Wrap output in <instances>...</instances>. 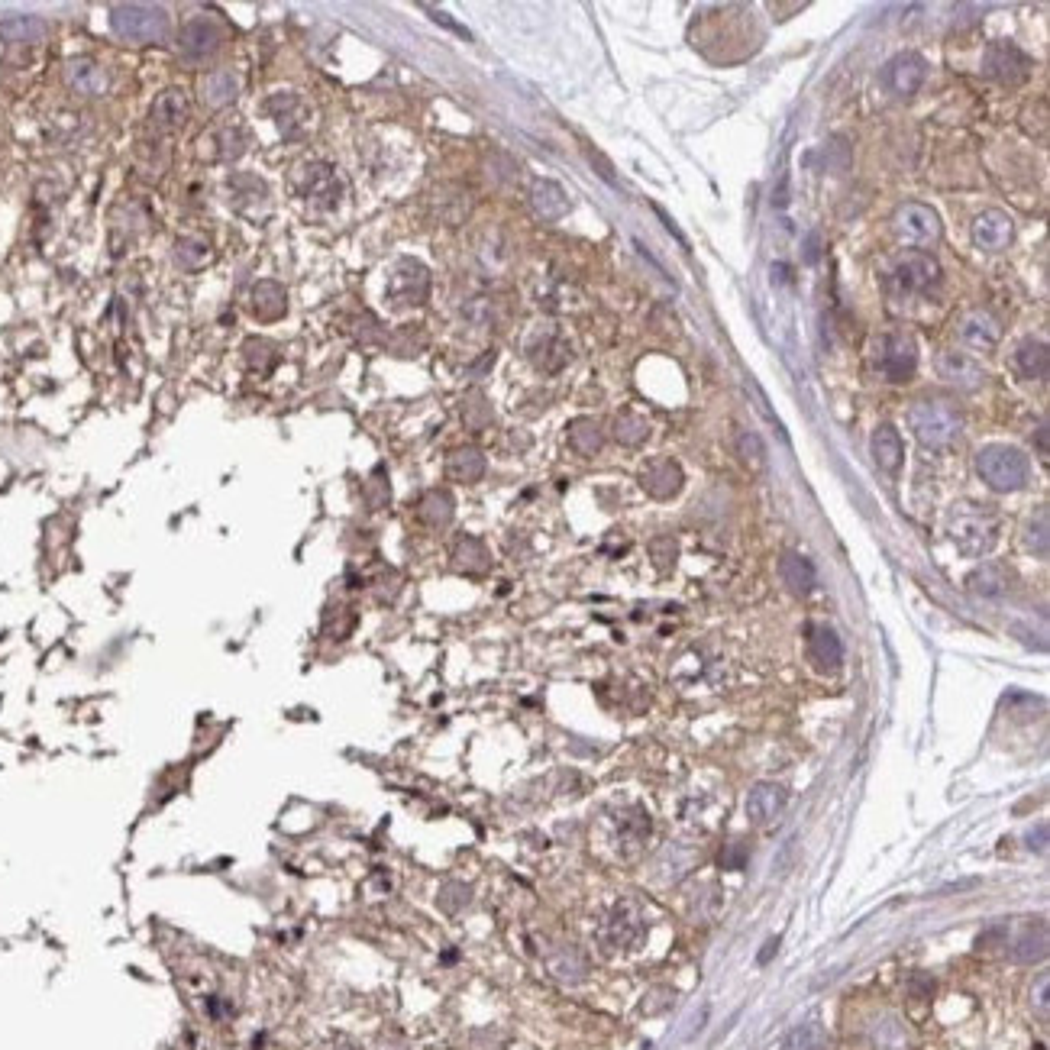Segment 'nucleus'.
<instances>
[{
	"label": "nucleus",
	"instance_id": "1",
	"mask_svg": "<svg viewBox=\"0 0 1050 1050\" xmlns=\"http://www.w3.org/2000/svg\"><path fill=\"white\" fill-rule=\"evenodd\" d=\"M947 534L963 556H986L999 540V514L976 501H960L947 514Z\"/></svg>",
	"mask_w": 1050,
	"mask_h": 1050
},
{
	"label": "nucleus",
	"instance_id": "2",
	"mask_svg": "<svg viewBox=\"0 0 1050 1050\" xmlns=\"http://www.w3.org/2000/svg\"><path fill=\"white\" fill-rule=\"evenodd\" d=\"M976 472L992 492H1018L1031 479V462L1018 446L989 443L976 453Z\"/></svg>",
	"mask_w": 1050,
	"mask_h": 1050
},
{
	"label": "nucleus",
	"instance_id": "3",
	"mask_svg": "<svg viewBox=\"0 0 1050 1050\" xmlns=\"http://www.w3.org/2000/svg\"><path fill=\"white\" fill-rule=\"evenodd\" d=\"M908 424H912L915 437L931 446V450H944L957 440V433L963 427L960 411L950 401H918L912 414H908Z\"/></svg>",
	"mask_w": 1050,
	"mask_h": 1050
},
{
	"label": "nucleus",
	"instance_id": "4",
	"mask_svg": "<svg viewBox=\"0 0 1050 1050\" xmlns=\"http://www.w3.org/2000/svg\"><path fill=\"white\" fill-rule=\"evenodd\" d=\"M110 30H114L123 42L146 46V42H162L168 36V17L159 7L120 4V7L110 10Z\"/></svg>",
	"mask_w": 1050,
	"mask_h": 1050
},
{
	"label": "nucleus",
	"instance_id": "5",
	"mask_svg": "<svg viewBox=\"0 0 1050 1050\" xmlns=\"http://www.w3.org/2000/svg\"><path fill=\"white\" fill-rule=\"evenodd\" d=\"M892 227H895V236L908 246H937L944 236V223L937 217V210L918 201H908L895 210Z\"/></svg>",
	"mask_w": 1050,
	"mask_h": 1050
},
{
	"label": "nucleus",
	"instance_id": "6",
	"mask_svg": "<svg viewBox=\"0 0 1050 1050\" xmlns=\"http://www.w3.org/2000/svg\"><path fill=\"white\" fill-rule=\"evenodd\" d=\"M294 191L320 210H333L343 198V185L330 162H304L294 168Z\"/></svg>",
	"mask_w": 1050,
	"mask_h": 1050
},
{
	"label": "nucleus",
	"instance_id": "7",
	"mask_svg": "<svg viewBox=\"0 0 1050 1050\" xmlns=\"http://www.w3.org/2000/svg\"><path fill=\"white\" fill-rule=\"evenodd\" d=\"M876 369L886 382L902 385L918 369V346L905 333H886L876 346Z\"/></svg>",
	"mask_w": 1050,
	"mask_h": 1050
},
{
	"label": "nucleus",
	"instance_id": "8",
	"mask_svg": "<svg viewBox=\"0 0 1050 1050\" xmlns=\"http://www.w3.org/2000/svg\"><path fill=\"white\" fill-rule=\"evenodd\" d=\"M430 298V272L417 259H398L388 275V301L395 307H420Z\"/></svg>",
	"mask_w": 1050,
	"mask_h": 1050
},
{
	"label": "nucleus",
	"instance_id": "9",
	"mask_svg": "<svg viewBox=\"0 0 1050 1050\" xmlns=\"http://www.w3.org/2000/svg\"><path fill=\"white\" fill-rule=\"evenodd\" d=\"M937 282H941V265H937V259L928 256V252H908L889 272V285L899 294H905V298L908 294H924Z\"/></svg>",
	"mask_w": 1050,
	"mask_h": 1050
},
{
	"label": "nucleus",
	"instance_id": "10",
	"mask_svg": "<svg viewBox=\"0 0 1050 1050\" xmlns=\"http://www.w3.org/2000/svg\"><path fill=\"white\" fill-rule=\"evenodd\" d=\"M223 39H227L223 23L201 13V17H191L185 23V30H181V36H178V52L185 62H207L210 55H217Z\"/></svg>",
	"mask_w": 1050,
	"mask_h": 1050
},
{
	"label": "nucleus",
	"instance_id": "11",
	"mask_svg": "<svg viewBox=\"0 0 1050 1050\" xmlns=\"http://www.w3.org/2000/svg\"><path fill=\"white\" fill-rule=\"evenodd\" d=\"M983 75L1002 84H1021L1031 75V59L1012 42H989L983 55Z\"/></svg>",
	"mask_w": 1050,
	"mask_h": 1050
},
{
	"label": "nucleus",
	"instance_id": "12",
	"mask_svg": "<svg viewBox=\"0 0 1050 1050\" xmlns=\"http://www.w3.org/2000/svg\"><path fill=\"white\" fill-rule=\"evenodd\" d=\"M924 75H928V62H924L918 52H899L882 68V84H886L895 97H912L924 84Z\"/></svg>",
	"mask_w": 1050,
	"mask_h": 1050
},
{
	"label": "nucleus",
	"instance_id": "13",
	"mask_svg": "<svg viewBox=\"0 0 1050 1050\" xmlns=\"http://www.w3.org/2000/svg\"><path fill=\"white\" fill-rule=\"evenodd\" d=\"M682 482H685L682 466H679L676 459H669V456L650 459L647 466H643V472H640L643 492H647L650 498H660V501L676 498V495L682 492Z\"/></svg>",
	"mask_w": 1050,
	"mask_h": 1050
},
{
	"label": "nucleus",
	"instance_id": "14",
	"mask_svg": "<svg viewBox=\"0 0 1050 1050\" xmlns=\"http://www.w3.org/2000/svg\"><path fill=\"white\" fill-rule=\"evenodd\" d=\"M957 336H960L963 346L983 349V353H986V349H996L999 340H1002V320L996 314H989V311H970V314L960 317Z\"/></svg>",
	"mask_w": 1050,
	"mask_h": 1050
},
{
	"label": "nucleus",
	"instance_id": "15",
	"mask_svg": "<svg viewBox=\"0 0 1050 1050\" xmlns=\"http://www.w3.org/2000/svg\"><path fill=\"white\" fill-rule=\"evenodd\" d=\"M188 110H191V104H188L185 91H181V88H165L156 97V104H152V114H149L152 130L162 133V136L178 133L181 126H185V120H188Z\"/></svg>",
	"mask_w": 1050,
	"mask_h": 1050
},
{
	"label": "nucleus",
	"instance_id": "16",
	"mask_svg": "<svg viewBox=\"0 0 1050 1050\" xmlns=\"http://www.w3.org/2000/svg\"><path fill=\"white\" fill-rule=\"evenodd\" d=\"M789 805V792L776 786V782H760L753 786L747 795V818L760 828H769L776 818H782V811Z\"/></svg>",
	"mask_w": 1050,
	"mask_h": 1050
},
{
	"label": "nucleus",
	"instance_id": "17",
	"mask_svg": "<svg viewBox=\"0 0 1050 1050\" xmlns=\"http://www.w3.org/2000/svg\"><path fill=\"white\" fill-rule=\"evenodd\" d=\"M1012 236H1015L1012 217L1002 214V210H983V214L973 220V243H976V249H983V252L1008 249Z\"/></svg>",
	"mask_w": 1050,
	"mask_h": 1050
},
{
	"label": "nucleus",
	"instance_id": "18",
	"mask_svg": "<svg viewBox=\"0 0 1050 1050\" xmlns=\"http://www.w3.org/2000/svg\"><path fill=\"white\" fill-rule=\"evenodd\" d=\"M937 372H941V378H947L950 385H957L963 391H976L979 385L986 382L983 366H979L973 356L957 353V349H947V353H941V359H937Z\"/></svg>",
	"mask_w": 1050,
	"mask_h": 1050
},
{
	"label": "nucleus",
	"instance_id": "19",
	"mask_svg": "<svg viewBox=\"0 0 1050 1050\" xmlns=\"http://www.w3.org/2000/svg\"><path fill=\"white\" fill-rule=\"evenodd\" d=\"M808 653L821 672H834L844 663V643L828 624H808Z\"/></svg>",
	"mask_w": 1050,
	"mask_h": 1050
},
{
	"label": "nucleus",
	"instance_id": "20",
	"mask_svg": "<svg viewBox=\"0 0 1050 1050\" xmlns=\"http://www.w3.org/2000/svg\"><path fill=\"white\" fill-rule=\"evenodd\" d=\"M530 207H534V214L540 220H563L569 214V198L563 185H556V181L550 178H537L534 185H530Z\"/></svg>",
	"mask_w": 1050,
	"mask_h": 1050
},
{
	"label": "nucleus",
	"instance_id": "21",
	"mask_svg": "<svg viewBox=\"0 0 1050 1050\" xmlns=\"http://www.w3.org/2000/svg\"><path fill=\"white\" fill-rule=\"evenodd\" d=\"M640 934H643V924H640L637 912H630L627 905L614 908V912L608 915V921H605V931H601V937H605V944L611 950L634 947L640 941Z\"/></svg>",
	"mask_w": 1050,
	"mask_h": 1050
},
{
	"label": "nucleus",
	"instance_id": "22",
	"mask_svg": "<svg viewBox=\"0 0 1050 1050\" xmlns=\"http://www.w3.org/2000/svg\"><path fill=\"white\" fill-rule=\"evenodd\" d=\"M65 81L68 88L81 97H97L107 91V72L94 59H72L65 65Z\"/></svg>",
	"mask_w": 1050,
	"mask_h": 1050
},
{
	"label": "nucleus",
	"instance_id": "23",
	"mask_svg": "<svg viewBox=\"0 0 1050 1050\" xmlns=\"http://www.w3.org/2000/svg\"><path fill=\"white\" fill-rule=\"evenodd\" d=\"M527 356H530V362H534L537 369L556 372V369H563L566 362H569V346H566L563 340H559V336H556L553 330H546V333L530 336Z\"/></svg>",
	"mask_w": 1050,
	"mask_h": 1050
},
{
	"label": "nucleus",
	"instance_id": "24",
	"mask_svg": "<svg viewBox=\"0 0 1050 1050\" xmlns=\"http://www.w3.org/2000/svg\"><path fill=\"white\" fill-rule=\"evenodd\" d=\"M227 194H230V204L240 210V214H252V207L265 204V198H269V185H265L259 175L240 172L227 178Z\"/></svg>",
	"mask_w": 1050,
	"mask_h": 1050
},
{
	"label": "nucleus",
	"instance_id": "25",
	"mask_svg": "<svg viewBox=\"0 0 1050 1050\" xmlns=\"http://www.w3.org/2000/svg\"><path fill=\"white\" fill-rule=\"evenodd\" d=\"M873 459H876V466L882 472H899L902 469L905 446H902L899 430H895L892 424H879L873 430Z\"/></svg>",
	"mask_w": 1050,
	"mask_h": 1050
},
{
	"label": "nucleus",
	"instance_id": "26",
	"mask_svg": "<svg viewBox=\"0 0 1050 1050\" xmlns=\"http://www.w3.org/2000/svg\"><path fill=\"white\" fill-rule=\"evenodd\" d=\"M779 576L782 582H786V588L792 595L805 598L811 588H815L818 576H815V566L808 563V559L802 553H782L779 559Z\"/></svg>",
	"mask_w": 1050,
	"mask_h": 1050
},
{
	"label": "nucleus",
	"instance_id": "27",
	"mask_svg": "<svg viewBox=\"0 0 1050 1050\" xmlns=\"http://www.w3.org/2000/svg\"><path fill=\"white\" fill-rule=\"evenodd\" d=\"M1008 585H1012V576H1008V569L1002 563H986L966 576V588L979 598H1002L1008 592Z\"/></svg>",
	"mask_w": 1050,
	"mask_h": 1050
},
{
	"label": "nucleus",
	"instance_id": "28",
	"mask_svg": "<svg viewBox=\"0 0 1050 1050\" xmlns=\"http://www.w3.org/2000/svg\"><path fill=\"white\" fill-rule=\"evenodd\" d=\"M249 304H252V314H256L259 320H278V317H285V311H288V294L278 282L265 278V282H259L256 288H252Z\"/></svg>",
	"mask_w": 1050,
	"mask_h": 1050
},
{
	"label": "nucleus",
	"instance_id": "29",
	"mask_svg": "<svg viewBox=\"0 0 1050 1050\" xmlns=\"http://www.w3.org/2000/svg\"><path fill=\"white\" fill-rule=\"evenodd\" d=\"M265 110H269L272 120H275V126H278V130H282L285 136H298V133H301L304 107H301V101H298V97H294L291 91H282V94L269 97V101H265Z\"/></svg>",
	"mask_w": 1050,
	"mask_h": 1050
},
{
	"label": "nucleus",
	"instance_id": "30",
	"mask_svg": "<svg viewBox=\"0 0 1050 1050\" xmlns=\"http://www.w3.org/2000/svg\"><path fill=\"white\" fill-rule=\"evenodd\" d=\"M1015 369L1021 372V378H1031V382H1044L1050 372V353L1047 343L1041 340H1025L1018 343L1015 349Z\"/></svg>",
	"mask_w": 1050,
	"mask_h": 1050
},
{
	"label": "nucleus",
	"instance_id": "31",
	"mask_svg": "<svg viewBox=\"0 0 1050 1050\" xmlns=\"http://www.w3.org/2000/svg\"><path fill=\"white\" fill-rule=\"evenodd\" d=\"M1012 957L1018 963H1041L1047 957V928L1044 921H1031L1021 928V934L1012 944Z\"/></svg>",
	"mask_w": 1050,
	"mask_h": 1050
},
{
	"label": "nucleus",
	"instance_id": "32",
	"mask_svg": "<svg viewBox=\"0 0 1050 1050\" xmlns=\"http://www.w3.org/2000/svg\"><path fill=\"white\" fill-rule=\"evenodd\" d=\"M236 97H240V75L230 68H220L204 78V101L210 107H230Z\"/></svg>",
	"mask_w": 1050,
	"mask_h": 1050
},
{
	"label": "nucleus",
	"instance_id": "33",
	"mask_svg": "<svg viewBox=\"0 0 1050 1050\" xmlns=\"http://www.w3.org/2000/svg\"><path fill=\"white\" fill-rule=\"evenodd\" d=\"M446 472H450V479L456 482H479L485 475V453L475 450V446H462V450H456L450 456V462H446Z\"/></svg>",
	"mask_w": 1050,
	"mask_h": 1050
},
{
	"label": "nucleus",
	"instance_id": "34",
	"mask_svg": "<svg viewBox=\"0 0 1050 1050\" xmlns=\"http://www.w3.org/2000/svg\"><path fill=\"white\" fill-rule=\"evenodd\" d=\"M601 443H605V433H601L595 417H576L569 424V446L579 456H595L601 450Z\"/></svg>",
	"mask_w": 1050,
	"mask_h": 1050
},
{
	"label": "nucleus",
	"instance_id": "35",
	"mask_svg": "<svg viewBox=\"0 0 1050 1050\" xmlns=\"http://www.w3.org/2000/svg\"><path fill=\"white\" fill-rule=\"evenodd\" d=\"M850 159H853V152H850L844 136H831L828 143H824L815 156H811V162H815L821 172H828V175H844L850 168Z\"/></svg>",
	"mask_w": 1050,
	"mask_h": 1050
},
{
	"label": "nucleus",
	"instance_id": "36",
	"mask_svg": "<svg viewBox=\"0 0 1050 1050\" xmlns=\"http://www.w3.org/2000/svg\"><path fill=\"white\" fill-rule=\"evenodd\" d=\"M453 566L462 572H485L488 566H492V559H488V550H485L482 540L459 537V543L453 546Z\"/></svg>",
	"mask_w": 1050,
	"mask_h": 1050
},
{
	"label": "nucleus",
	"instance_id": "37",
	"mask_svg": "<svg viewBox=\"0 0 1050 1050\" xmlns=\"http://www.w3.org/2000/svg\"><path fill=\"white\" fill-rule=\"evenodd\" d=\"M0 39L4 42H39L46 39V23L39 17H4L0 20Z\"/></svg>",
	"mask_w": 1050,
	"mask_h": 1050
},
{
	"label": "nucleus",
	"instance_id": "38",
	"mask_svg": "<svg viewBox=\"0 0 1050 1050\" xmlns=\"http://www.w3.org/2000/svg\"><path fill=\"white\" fill-rule=\"evenodd\" d=\"M243 359L256 375H269L278 362V349H275V343L262 340V336H252V340L243 343Z\"/></svg>",
	"mask_w": 1050,
	"mask_h": 1050
},
{
	"label": "nucleus",
	"instance_id": "39",
	"mask_svg": "<svg viewBox=\"0 0 1050 1050\" xmlns=\"http://www.w3.org/2000/svg\"><path fill=\"white\" fill-rule=\"evenodd\" d=\"M828 1041H831L828 1031L815 1025V1021H805V1025H798L786 1034L782 1050H828Z\"/></svg>",
	"mask_w": 1050,
	"mask_h": 1050
},
{
	"label": "nucleus",
	"instance_id": "40",
	"mask_svg": "<svg viewBox=\"0 0 1050 1050\" xmlns=\"http://www.w3.org/2000/svg\"><path fill=\"white\" fill-rule=\"evenodd\" d=\"M420 517L433 527H446L453 521V495L433 488V492H427L424 501H420Z\"/></svg>",
	"mask_w": 1050,
	"mask_h": 1050
},
{
	"label": "nucleus",
	"instance_id": "41",
	"mask_svg": "<svg viewBox=\"0 0 1050 1050\" xmlns=\"http://www.w3.org/2000/svg\"><path fill=\"white\" fill-rule=\"evenodd\" d=\"M650 437V424L634 411H621L618 420H614V440L624 446H637Z\"/></svg>",
	"mask_w": 1050,
	"mask_h": 1050
},
{
	"label": "nucleus",
	"instance_id": "42",
	"mask_svg": "<svg viewBox=\"0 0 1050 1050\" xmlns=\"http://www.w3.org/2000/svg\"><path fill=\"white\" fill-rule=\"evenodd\" d=\"M492 404H488V398L482 395V391H472V395H466V401H462V424H466L472 433L485 430L488 424H492Z\"/></svg>",
	"mask_w": 1050,
	"mask_h": 1050
},
{
	"label": "nucleus",
	"instance_id": "43",
	"mask_svg": "<svg viewBox=\"0 0 1050 1050\" xmlns=\"http://www.w3.org/2000/svg\"><path fill=\"white\" fill-rule=\"evenodd\" d=\"M175 262L185 265V269H201V265L210 262V246L198 236H181L175 243Z\"/></svg>",
	"mask_w": 1050,
	"mask_h": 1050
},
{
	"label": "nucleus",
	"instance_id": "44",
	"mask_svg": "<svg viewBox=\"0 0 1050 1050\" xmlns=\"http://www.w3.org/2000/svg\"><path fill=\"white\" fill-rule=\"evenodd\" d=\"M737 456L747 469L760 472L766 466V446L760 440V433H753V430L737 433Z\"/></svg>",
	"mask_w": 1050,
	"mask_h": 1050
},
{
	"label": "nucleus",
	"instance_id": "45",
	"mask_svg": "<svg viewBox=\"0 0 1050 1050\" xmlns=\"http://www.w3.org/2000/svg\"><path fill=\"white\" fill-rule=\"evenodd\" d=\"M1025 546H1028V553H1034V556H1041V559L1047 556V550H1050L1047 508H1041V511L1028 521V527H1025Z\"/></svg>",
	"mask_w": 1050,
	"mask_h": 1050
},
{
	"label": "nucleus",
	"instance_id": "46",
	"mask_svg": "<svg viewBox=\"0 0 1050 1050\" xmlns=\"http://www.w3.org/2000/svg\"><path fill=\"white\" fill-rule=\"evenodd\" d=\"M246 146H249V139L240 126H223V130H217V159H223V162L240 159Z\"/></svg>",
	"mask_w": 1050,
	"mask_h": 1050
},
{
	"label": "nucleus",
	"instance_id": "47",
	"mask_svg": "<svg viewBox=\"0 0 1050 1050\" xmlns=\"http://www.w3.org/2000/svg\"><path fill=\"white\" fill-rule=\"evenodd\" d=\"M873 1038H876V1047H882V1050H902L905 1047V1031L895 1018H882L873 1031Z\"/></svg>",
	"mask_w": 1050,
	"mask_h": 1050
},
{
	"label": "nucleus",
	"instance_id": "48",
	"mask_svg": "<svg viewBox=\"0 0 1050 1050\" xmlns=\"http://www.w3.org/2000/svg\"><path fill=\"white\" fill-rule=\"evenodd\" d=\"M650 553H653V563L660 566V572H666L672 563H676V540L672 537H660L650 543Z\"/></svg>",
	"mask_w": 1050,
	"mask_h": 1050
},
{
	"label": "nucleus",
	"instance_id": "49",
	"mask_svg": "<svg viewBox=\"0 0 1050 1050\" xmlns=\"http://www.w3.org/2000/svg\"><path fill=\"white\" fill-rule=\"evenodd\" d=\"M588 159H592V165L598 168V175L605 178L608 185H618V178H614V168H611V162H608L605 156H601L598 149H588Z\"/></svg>",
	"mask_w": 1050,
	"mask_h": 1050
},
{
	"label": "nucleus",
	"instance_id": "50",
	"mask_svg": "<svg viewBox=\"0 0 1050 1050\" xmlns=\"http://www.w3.org/2000/svg\"><path fill=\"white\" fill-rule=\"evenodd\" d=\"M430 17H433V20H437V23H443V26H446V30H453V33H459V36H466V39H469V33H466V30H462V26H459V23H453L450 17H446V13H440V10H430Z\"/></svg>",
	"mask_w": 1050,
	"mask_h": 1050
},
{
	"label": "nucleus",
	"instance_id": "51",
	"mask_svg": "<svg viewBox=\"0 0 1050 1050\" xmlns=\"http://www.w3.org/2000/svg\"><path fill=\"white\" fill-rule=\"evenodd\" d=\"M1038 1015L1047 1018V976L1038 983Z\"/></svg>",
	"mask_w": 1050,
	"mask_h": 1050
},
{
	"label": "nucleus",
	"instance_id": "52",
	"mask_svg": "<svg viewBox=\"0 0 1050 1050\" xmlns=\"http://www.w3.org/2000/svg\"><path fill=\"white\" fill-rule=\"evenodd\" d=\"M1038 450H1041V456L1047 459V424L1038 427Z\"/></svg>",
	"mask_w": 1050,
	"mask_h": 1050
}]
</instances>
